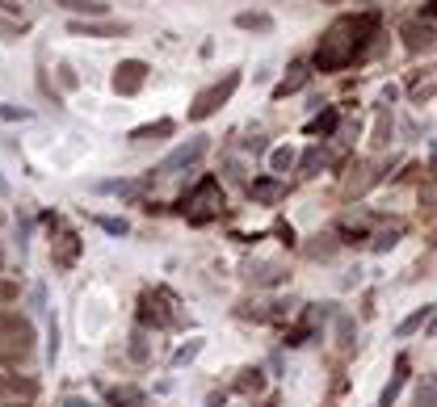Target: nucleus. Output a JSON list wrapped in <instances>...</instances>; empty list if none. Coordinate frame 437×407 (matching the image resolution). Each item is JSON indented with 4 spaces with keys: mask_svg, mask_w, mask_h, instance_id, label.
I'll use <instances>...</instances> for the list:
<instances>
[{
    "mask_svg": "<svg viewBox=\"0 0 437 407\" xmlns=\"http://www.w3.org/2000/svg\"><path fill=\"white\" fill-rule=\"evenodd\" d=\"M370 29H375V13L370 17H354L349 21V38H345V21H337L328 29V38L320 42V50H316V67H341V63H349L366 46L362 34H370Z\"/></svg>",
    "mask_w": 437,
    "mask_h": 407,
    "instance_id": "1",
    "label": "nucleus"
},
{
    "mask_svg": "<svg viewBox=\"0 0 437 407\" xmlns=\"http://www.w3.org/2000/svg\"><path fill=\"white\" fill-rule=\"evenodd\" d=\"M34 345V324L17 311H0V353L8 357H25Z\"/></svg>",
    "mask_w": 437,
    "mask_h": 407,
    "instance_id": "2",
    "label": "nucleus"
},
{
    "mask_svg": "<svg viewBox=\"0 0 437 407\" xmlns=\"http://www.w3.org/2000/svg\"><path fill=\"white\" fill-rule=\"evenodd\" d=\"M236 84H240V76H236V71H227V76H223V84H210L206 92H198V101H194L189 118H194V122L210 118V113H215V109H219V105H223V101H227L231 92H236Z\"/></svg>",
    "mask_w": 437,
    "mask_h": 407,
    "instance_id": "3",
    "label": "nucleus"
},
{
    "mask_svg": "<svg viewBox=\"0 0 437 407\" xmlns=\"http://www.w3.org/2000/svg\"><path fill=\"white\" fill-rule=\"evenodd\" d=\"M143 80H147V63H139V59H126V63L114 67V92H122V97L139 92Z\"/></svg>",
    "mask_w": 437,
    "mask_h": 407,
    "instance_id": "4",
    "label": "nucleus"
},
{
    "mask_svg": "<svg viewBox=\"0 0 437 407\" xmlns=\"http://www.w3.org/2000/svg\"><path fill=\"white\" fill-rule=\"evenodd\" d=\"M72 34H88V38H118V34H126V25H114V21H72Z\"/></svg>",
    "mask_w": 437,
    "mask_h": 407,
    "instance_id": "5",
    "label": "nucleus"
},
{
    "mask_svg": "<svg viewBox=\"0 0 437 407\" xmlns=\"http://www.w3.org/2000/svg\"><path fill=\"white\" fill-rule=\"evenodd\" d=\"M206 151V139H194V143H185V147H177L168 160H164V172H173V168H185V164H194L198 156Z\"/></svg>",
    "mask_w": 437,
    "mask_h": 407,
    "instance_id": "6",
    "label": "nucleus"
},
{
    "mask_svg": "<svg viewBox=\"0 0 437 407\" xmlns=\"http://www.w3.org/2000/svg\"><path fill=\"white\" fill-rule=\"evenodd\" d=\"M404 38H408V46H412V50L433 46V29H429V25H417V21H412V25H404Z\"/></svg>",
    "mask_w": 437,
    "mask_h": 407,
    "instance_id": "7",
    "label": "nucleus"
},
{
    "mask_svg": "<svg viewBox=\"0 0 437 407\" xmlns=\"http://www.w3.org/2000/svg\"><path fill=\"white\" fill-rule=\"evenodd\" d=\"M303 84H307V67H303V63H295V67H290V76L278 84V97H286V92H299Z\"/></svg>",
    "mask_w": 437,
    "mask_h": 407,
    "instance_id": "8",
    "label": "nucleus"
},
{
    "mask_svg": "<svg viewBox=\"0 0 437 407\" xmlns=\"http://www.w3.org/2000/svg\"><path fill=\"white\" fill-rule=\"evenodd\" d=\"M55 4H63V8H72V13H84V17H101V13H105L101 0H55Z\"/></svg>",
    "mask_w": 437,
    "mask_h": 407,
    "instance_id": "9",
    "label": "nucleus"
},
{
    "mask_svg": "<svg viewBox=\"0 0 437 407\" xmlns=\"http://www.w3.org/2000/svg\"><path fill=\"white\" fill-rule=\"evenodd\" d=\"M164 134H173V122H156V126H139L130 139L135 143H147V139H164Z\"/></svg>",
    "mask_w": 437,
    "mask_h": 407,
    "instance_id": "10",
    "label": "nucleus"
},
{
    "mask_svg": "<svg viewBox=\"0 0 437 407\" xmlns=\"http://www.w3.org/2000/svg\"><path fill=\"white\" fill-rule=\"evenodd\" d=\"M236 25H240V29H269V17H265V13H240Z\"/></svg>",
    "mask_w": 437,
    "mask_h": 407,
    "instance_id": "11",
    "label": "nucleus"
},
{
    "mask_svg": "<svg viewBox=\"0 0 437 407\" xmlns=\"http://www.w3.org/2000/svg\"><path fill=\"white\" fill-rule=\"evenodd\" d=\"M425 319H429V307H421L417 315H408V319L400 324V336H412V332H421V324H425Z\"/></svg>",
    "mask_w": 437,
    "mask_h": 407,
    "instance_id": "12",
    "label": "nucleus"
},
{
    "mask_svg": "<svg viewBox=\"0 0 437 407\" xmlns=\"http://www.w3.org/2000/svg\"><path fill=\"white\" fill-rule=\"evenodd\" d=\"M290 160H295V151H290V147H278V151L269 156V164H274V172H286V168H290Z\"/></svg>",
    "mask_w": 437,
    "mask_h": 407,
    "instance_id": "13",
    "label": "nucleus"
},
{
    "mask_svg": "<svg viewBox=\"0 0 437 407\" xmlns=\"http://www.w3.org/2000/svg\"><path fill=\"white\" fill-rule=\"evenodd\" d=\"M253 193H257V198H265V202H274L282 189H278V181H257V185H253Z\"/></svg>",
    "mask_w": 437,
    "mask_h": 407,
    "instance_id": "14",
    "label": "nucleus"
},
{
    "mask_svg": "<svg viewBox=\"0 0 437 407\" xmlns=\"http://www.w3.org/2000/svg\"><path fill=\"white\" fill-rule=\"evenodd\" d=\"M417 407H437V387L433 382H425V387L417 391Z\"/></svg>",
    "mask_w": 437,
    "mask_h": 407,
    "instance_id": "15",
    "label": "nucleus"
},
{
    "mask_svg": "<svg viewBox=\"0 0 437 407\" xmlns=\"http://www.w3.org/2000/svg\"><path fill=\"white\" fill-rule=\"evenodd\" d=\"M332 126H337V113H332V109H328V113H324V118H320V122H316V126H311V130H316V134H320V130H332Z\"/></svg>",
    "mask_w": 437,
    "mask_h": 407,
    "instance_id": "16",
    "label": "nucleus"
},
{
    "mask_svg": "<svg viewBox=\"0 0 437 407\" xmlns=\"http://www.w3.org/2000/svg\"><path fill=\"white\" fill-rule=\"evenodd\" d=\"M17 298V286L13 282H0V303H13Z\"/></svg>",
    "mask_w": 437,
    "mask_h": 407,
    "instance_id": "17",
    "label": "nucleus"
},
{
    "mask_svg": "<svg viewBox=\"0 0 437 407\" xmlns=\"http://www.w3.org/2000/svg\"><path fill=\"white\" fill-rule=\"evenodd\" d=\"M320 160H324V156H320V151H307V156H303V168H307V172H311V168H316V164H320Z\"/></svg>",
    "mask_w": 437,
    "mask_h": 407,
    "instance_id": "18",
    "label": "nucleus"
},
{
    "mask_svg": "<svg viewBox=\"0 0 437 407\" xmlns=\"http://www.w3.org/2000/svg\"><path fill=\"white\" fill-rule=\"evenodd\" d=\"M101 227H105V231H126V223H122V219H101Z\"/></svg>",
    "mask_w": 437,
    "mask_h": 407,
    "instance_id": "19",
    "label": "nucleus"
},
{
    "mask_svg": "<svg viewBox=\"0 0 437 407\" xmlns=\"http://www.w3.org/2000/svg\"><path fill=\"white\" fill-rule=\"evenodd\" d=\"M4 395H17V391H13V378H0V399H4Z\"/></svg>",
    "mask_w": 437,
    "mask_h": 407,
    "instance_id": "20",
    "label": "nucleus"
},
{
    "mask_svg": "<svg viewBox=\"0 0 437 407\" xmlns=\"http://www.w3.org/2000/svg\"><path fill=\"white\" fill-rule=\"evenodd\" d=\"M425 13H429V17H437V0H429V8H425Z\"/></svg>",
    "mask_w": 437,
    "mask_h": 407,
    "instance_id": "21",
    "label": "nucleus"
},
{
    "mask_svg": "<svg viewBox=\"0 0 437 407\" xmlns=\"http://www.w3.org/2000/svg\"><path fill=\"white\" fill-rule=\"evenodd\" d=\"M8 361H13V357H8V353H0V366H8Z\"/></svg>",
    "mask_w": 437,
    "mask_h": 407,
    "instance_id": "22",
    "label": "nucleus"
},
{
    "mask_svg": "<svg viewBox=\"0 0 437 407\" xmlns=\"http://www.w3.org/2000/svg\"><path fill=\"white\" fill-rule=\"evenodd\" d=\"M0 407H29V403H0Z\"/></svg>",
    "mask_w": 437,
    "mask_h": 407,
    "instance_id": "23",
    "label": "nucleus"
},
{
    "mask_svg": "<svg viewBox=\"0 0 437 407\" xmlns=\"http://www.w3.org/2000/svg\"><path fill=\"white\" fill-rule=\"evenodd\" d=\"M320 4H341V0H320Z\"/></svg>",
    "mask_w": 437,
    "mask_h": 407,
    "instance_id": "24",
    "label": "nucleus"
},
{
    "mask_svg": "<svg viewBox=\"0 0 437 407\" xmlns=\"http://www.w3.org/2000/svg\"><path fill=\"white\" fill-rule=\"evenodd\" d=\"M0 261H4V256H0Z\"/></svg>",
    "mask_w": 437,
    "mask_h": 407,
    "instance_id": "25",
    "label": "nucleus"
}]
</instances>
